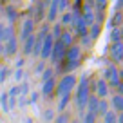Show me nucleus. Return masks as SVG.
<instances>
[{
  "label": "nucleus",
  "instance_id": "a878e982",
  "mask_svg": "<svg viewBox=\"0 0 123 123\" xmlns=\"http://www.w3.org/2000/svg\"><path fill=\"white\" fill-rule=\"evenodd\" d=\"M24 78H27L25 71H24L22 67H16V69L13 71V80H15V83H20V81H22Z\"/></svg>",
  "mask_w": 123,
  "mask_h": 123
},
{
  "label": "nucleus",
  "instance_id": "c85d7f7f",
  "mask_svg": "<svg viewBox=\"0 0 123 123\" xmlns=\"http://www.w3.org/2000/svg\"><path fill=\"white\" fill-rule=\"evenodd\" d=\"M62 27H63V24H62V22H56L53 27H51V33L54 35V38H56V40L60 38V36H62V33H63V29H62Z\"/></svg>",
  "mask_w": 123,
  "mask_h": 123
},
{
  "label": "nucleus",
  "instance_id": "6ab92c4d",
  "mask_svg": "<svg viewBox=\"0 0 123 123\" xmlns=\"http://www.w3.org/2000/svg\"><path fill=\"white\" fill-rule=\"evenodd\" d=\"M45 6H47V2H45V0H40L38 4H36V9H35V20H36V22H42V20H43Z\"/></svg>",
  "mask_w": 123,
  "mask_h": 123
},
{
  "label": "nucleus",
  "instance_id": "4be33fe9",
  "mask_svg": "<svg viewBox=\"0 0 123 123\" xmlns=\"http://www.w3.org/2000/svg\"><path fill=\"white\" fill-rule=\"evenodd\" d=\"M111 109H112L111 107V100L107 101L105 98H101V100H100V107H98V116H105Z\"/></svg>",
  "mask_w": 123,
  "mask_h": 123
},
{
  "label": "nucleus",
  "instance_id": "c756f323",
  "mask_svg": "<svg viewBox=\"0 0 123 123\" xmlns=\"http://www.w3.org/2000/svg\"><path fill=\"white\" fill-rule=\"evenodd\" d=\"M80 40H81V45H83V47H91L92 42H94V38L91 36V33H87V35H81Z\"/></svg>",
  "mask_w": 123,
  "mask_h": 123
},
{
  "label": "nucleus",
  "instance_id": "7ed1b4c3",
  "mask_svg": "<svg viewBox=\"0 0 123 123\" xmlns=\"http://www.w3.org/2000/svg\"><path fill=\"white\" fill-rule=\"evenodd\" d=\"M78 85V78L74 76L73 73H67L62 76V80L58 81L56 85V94L58 96H62V94H69V92H73V89Z\"/></svg>",
  "mask_w": 123,
  "mask_h": 123
},
{
  "label": "nucleus",
  "instance_id": "49530a36",
  "mask_svg": "<svg viewBox=\"0 0 123 123\" xmlns=\"http://www.w3.org/2000/svg\"><path fill=\"white\" fill-rule=\"evenodd\" d=\"M45 2H47V4H51V0H45Z\"/></svg>",
  "mask_w": 123,
  "mask_h": 123
},
{
  "label": "nucleus",
  "instance_id": "412c9836",
  "mask_svg": "<svg viewBox=\"0 0 123 123\" xmlns=\"http://www.w3.org/2000/svg\"><path fill=\"white\" fill-rule=\"evenodd\" d=\"M58 40H62V42L65 43L67 47H71V45H74V31H63V33H62V36Z\"/></svg>",
  "mask_w": 123,
  "mask_h": 123
},
{
  "label": "nucleus",
  "instance_id": "f03ea898",
  "mask_svg": "<svg viewBox=\"0 0 123 123\" xmlns=\"http://www.w3.org/2000/svg\"><path fill=\"white\" fill-rule=\"evenodd\" d=\"M80 63H81V47L71 45L67 49V56H65V71H76Z\"/></svg>",
  "mask_w": 123,
  "mask_h": 123
},
{
  "label": "nucleus",
  "instance_id": "a211bd4d",
  "mask_svg": "<svg viewBox=\"0 0 123 123\" xmlns=\"http://www.w3.org/2000/svg\"><path fill=\"white\" fill-rule=\"evenodd\" d=\"M100 100H101V98L98 96V94H91V98H89V101H87V111H91V112H96V114H98Z\"/></svg>",
  "mask_w": 123,
  "mask_h": 123
},
{
  "label": "nucleus",
  "instance_id": "1a4fd4ad",
  "mask_svg": "<svg viewBox=\"0 0 123 123\" xmlns=\"http://www.w3.org/2000/svg\"><path fill=\"white\" fill-rule=\"evenodd\" d=\"M109 87H111V83H109L105 78H100V80L94 83V92H96L100 98H107L109 96Z\"/></svg>",
  "mask_w": 123,
  "mask_h": 123
},
{
  "label": "nucleus",
  "instance_id": "b1692460",
  "mask_svg": "<svg viewBox=\"0 0 123 123\" xmlns=\"http://www.w3.org/2000/svg\"><path fill=\"white\" fill-rule=\"evenodd\" d=\"M80 121H83V123H94L96 121V118H98V114L96 112H91V111H87V112H80Z\"/></svg>",
  "mask_w": 123,
  "mask_h": 123
},
{
  "label": "nucleus",
  "instance_id": "37998d69",
  "mask_svg": "<svg viewBox=\"0 0 123 123\" xmlns=\"http://www.w3.org/2000/svg\"><path fill=\"white\" fill-rule=\"evenodd\" d=\"M24 62H25L24 58H16V60H15V67H22V65H24Z\"/></svg>",
  "mask_w": 123,
  "mask_h": 123
},
{
  "label": "nucleus",
  "instance_id": "58836bf2",
  "mask_svg": "<svg viewBox=\"0 0 123 123\" xmlns=\"http://www.w3.org/2000/svg\"><path fill=\"white\" fill-rule=\"evenodd\" d=\"M69 7V0H60V13H65Z\"/></svg>",
  "mask_w": 123,
  "mask_h": 123
},
{
  "label": "nucleus",
  "instance_id": "5701e85b",
  "mask_svg": "<svg viewBox=\"0 0 123 123\" xmlns=\"http://www.w3.org/2000/svg\"><path fill=\"white\" fill-rule=\"evenodd\" d=\"M6 18L9 20V24H15V22H16V18H18V13H16L15 6H7V7H6Z\"/></svg>",
  "mask_w": 123,
  "mask_h": 123
},
{
  "label": "nucleus",
  "instance_id": "72a5a7b5",
  "mask_svg": "<svg viewBox=\"0 0 123 123\" xmlns=\"http://www.w3.org/2000/svg\"><path fill=\"white\" fill-rule=\"evenodd\" d=\"M42 118H43V121H54V119H56V116H54V111L45 109V111H43V114H42Z\"/></svg>",
  "mask_w": 123,
  "mask_h": 123
},
{
  "label": "nucleus",
  "instance_id": "f8f14e48",
  "mask_svg": "<svg viewBox=\"0 0 123 123\" xmlns=\"http://www.w3.org/2000/svg\"><path fill=\"white\" fill-rule=\"evenodd\" d=\"M35 43H36V35H31L27 40H24V42H22V53H24V56H33Z\"/></svg>",
  "mask_w": 123,
  "mask_h": 123
},
{
  "label": "nucleus",
  "instance_id": "7c9ffc66",
  "mask_svg": "<svg viewBox=\"0 0 123 123\" xmlns=\"http://www.w3.org/2000/svg\"><path fill=\"white\" fill-rule=\"evenodd\" d=\"M63 25H71L73 24V11H65L63 15H62V20H60Z\"/></svg>",
  "mask_w": 123,
  "mask_h": 123
},
{
  "label": "nucleus",
  "instance_id": "4468645a",
  "mask_svg": "<svg viewBox=\"0 0 123 123\" xmlns=\"http://www.w3.org/2000/svg\"><path fill=\"white\" fill-rule=\"evenodd\" d=\"M13 35H15V27H13V24H7V25H2V27H0V42L6 43Z\"/></svg>",
  "mask_w": 123,
  "mask_h": 123
},
{
  "label": "nucleus",
  "instance_id": "423d86ee",
  "mask_svg": "<svg viewBox=\"0 0 123 123\" xmlns=\"http://www.w3.org/2000/svg\"><path fill=\"white\" fill-rule=\"evenodd\" d=\"M109 56L114 63H121L123 62V40H118V42H111V47H109Z\"/></svg>",
  "mask_w": 123,
  "mask_h": 123
},
{
  "label": "nucleus",
  "instance_id": "f3484780",
  "mask_svg": "<svg viewBox=\"0 0 123 123\" xmlns=\"http://www.w3.org/2000/svg\"><path fill=\"white\" fill-rule=\"evenodd\" d=\"M71 98H73V92L58 96V112H63V111H65V109H67V105L71 103Z\"/></svg>",
  "mask_w": 123,
  "mask_h": 123
},
{
  "label": "nucleus",
  "instance_id": "20e7f679",
  "mask_svg": "<svg viewBox=\"0 0 123 123\" xmlns=\"http://www.w3.org/2000/svg\"><path fill=\"white\" fill-rule=\"evenodd\" d=\"M67 49H69V47H67L65 43L62 42V40H56V43H54V49H53V54H51L49 62L53 63V65H58L62 60H65Z\"/></svg>",
  "mask_w": 123,
  "mask_h": 123
},
{
  "label": "nucleus",
  "instance_id": "c03bdc74",
  "mask_svg": "<svg viewBox=\"0 0 123 123\" xmlns=\"http://www.w3.org/2000/svg\"><path fill=\"white\" fill-rule=\"evenodd\" d=\"M114 89H116V92H121V94H123V80H121V81H119V83H118V85H116V87H114Z\"/></svg>",
  "mask_w": 123,
  "mask_h": 123
},
{
  "label": "nucleus",
  "instance_id": "79ce46f5",
  "mask_svg": "<svg viewBox=\"0 0 123 123\" xmlns=\"http://www.w3.org/2000/svg\"><path fill=\"white\" fill-rule=\"evenodd\" d=\"M40 94H42V92H33V94H31V103H36L38 98H40Z\"/></svg>",
  "mask_w": 123,
  "mask_h": 123
},
{
  "label": "nucleus",
  "instance_id": "39448f33",
  "mask_svg": "<svg viewBox=\"0 0 123 123\" xmlns=\"http://www.w3.org/2000/svg\"><path fill=\"white\" fill-rule=\"evenodd\" d=\"M103 78L111 83V87H116V85L121 81V71L116 67L114 62H112L111 65H107V69H105V73H103Z\"/></svg>",
  "mask_w": 123,
  "mask_h": 123
},
{
  "label": "nucleus",
  "instance_id": "aec40b11",
  "mask_svg": "<svg viewBox=\"0 0 123 123\" xmlns=\"http://www.w3.org/2000/svg\"><path fill=\"white\" fill-rule=\"evenodd\" d=\"M0 107H2V111H4V112L11 111V105H9V92L7 91L0 92Z\"/></svg>",
  "mask_w": 123,
  "mask_h": 123
},
{
  "label": "nucleus",
  "instance_id": "bb28decb",
  "mask_svg": "<svg viewBox=\"0 0 123 123\" xmlns=\"http://www.w3.org/2000/svg\"><path fill=\"white\" fill-rule=\"evenodd\" d=\"M111 27H114V25H123V13L121 11H114V15H112V20H111V24H109Z\"/></svg>",
  "mask_w": 123,
  "mask_h": 123
},
{
  "label": "nucleus",
  "instance_id": "9b49d317",
  "mask_svg": "<svg viewBox=\"0 0 123 123\" xmlns=\"http://www.w3.org/2000/svg\"><path fill=\"white\" fill-rule=\"evenodd\" d=\"M40 92H42L43 98H49L53 92H56V81H54V78H51V80H45L42 81V87H40Z\"/></svg>",
  "mask_w": 123,
  "mask_h": 123
},
{
  "label": "nucleus",
  "instance_id": "f704fd0d",
  "mask_svg": "<svg viewBox=\"0 0 123 123\" xmlns=\"http://www.w3.org/2000/svg\"><path fill=\"white\" fill-rule=\"evenodd\" d=\"M9 73H11V71H9L6 65H2V69H0V85H4V83H6V80H7Z\"/></svg>",
  "mask_w": 123,
  "mask_h": 123
},
{
  "label": "nucleus",
  "instance_id": "2eb2a0df",
  "mask_svg": "<svg viewBox=\"0 0 123 123\" xmlns=\"http://www.w3.org/2000/svg\"><path fill=\"white\" fill-rule=\"evenodd\" d=\"M111 107L118 112H123V94L121 92H116L114 96L111 98Z\"/></svg>",
  "mask_w": 123,
  "mask_h": 123
},
{
  "label": "nucleus",
  "instance_id": "0eeeda50",
  "mask_svg": "<svg viewBox=\"0 0 123 123\" xmlns=\"http://www.w3.org/2000/svg\"><path fill=\"white\" fill-rule=\"evenodd\" d=\"M35 18H31V16H27L25 20L22 22V27H20V40H27L31 35H35Z\"/></svg>",
  "mask_w": 123,
  "mask_h": 123
},
{
  "label": "nucleus",
  "instance_id": "a19ab883",
  "mask_svg": "<svg viewBox=\"0 0 123 123\" xmlns=\"http://www.w3.org/2000/svg\"><path fill=\"white\" fill-rule=\"evenodd\" d=\"M123 9V0H116V4H114V11H121Z\"/></svg>",
  "mask_w": 123,
  "mask_h": 123
},
{
  "label": "nucleus",
  "instance_id": "2f4dec72",
  "mask_svg": "<svg viewBox=\"0 0 123 123\" xmlns=\"http://www.w3.org/2000/svg\"><path fill=\"white\" fill-rule=\"evenodd\" d=\"M54 73H56V71H54L53 67H45V71L42 73V81L51 80V78H54Z\"/></svg>",
  "mask_w": 123,
  "mask_h": 123
},
{
  "label": "nucleus",
  "instance_id": "9d476101",
  "mask_svg": "<svg viewBox=\"0 0 123 123\" xmlns=\"http://www.w3.org/2000/svg\"><path fill=\"white\" fill-rule=\"evenodd\" d=\"M16 51H18V38L15 35L6 42V58H15Z\"/></svg>",
  "mask_w": 123,
  "mask_h": 123
},
{
  "label": "nucleus",
  "instance_id": "e433bc0d",
  "mask_svg": "<svg viewBox=\"0 0 123 123\" xmlns=\"http://www.w3.org/2000/svg\"><path fill=\"white\" fill-rule=\"evenodd\" d=\"M109 6V0H96V11H105Z\"/></svg>",
  "mask_w": 123,
  "mask_h": 123
},
{
  "label": "nucleus",
  "instance_id": "393cba45",
  "mask_svg": "<svg viewBox=\"0 0 123 123\" xmlns=\"http://www.w3.org/2000/svg\"><path fill=\"white\" fill-rule=\"evenodd\" d=\"M118 118H119V112L114 111V109H111V111L103 116V121L105 123H116V121H118Z\"/></svg>",
  "mask_w": 123,
  "mask_h": 123
},
{
  "label": "nucleus",
  "instance_id": "cd10ccee",
  "mask_svg": "<svg viewBox=\"0 0 123 123\" xmlns=\"http://www.w3.org/2000/svg\"><path fill=\"white\" fill-rule=\"evenodd\" d=\"M89 33H91V36L94 40H98V36H100V33H101V24L100 22H94L91 25V29H89Z\"/></svg>",
  "mask_w": 123,
  "mask_h": 123
},
{
  "label": "nucleus",
  "instance_id": "dca6fc26",
  "mask_svg": "<svg viewBox=\"0 0 123 123\" xmlns=\"http://www.w3.org/2000/svg\"><path fill=\"white\" fill-rule=\"evenodd\" d=\"M118 40H123V29H121V25L111 27V33H109V42H118Z\"/></svg>",
  "mask_w": 123,
  "mask_h": 123
},
{
  "label": "nucleus",
  "instance_id": "4c0bfd02",
  "mask_svg": "<svg viewBox=\"0 0 123 123\" xmlns=\"http://www.w3.org/2000/svg\"><path fill=\"white\" fill-rule=\"evenodd\" d=\"M54 121H56V123H67V121H71V118H69V116H65V114H62V116H56Z\"/></svg>",
  "mask_w": 123,
  "mask_h": 123
},
{
  "label": "nucleus",
  "instance_id": "de8ad7c7",
  "mask_svg": "<svg viewBox=\"0 0 123 123\" xmlns=\"http://www.w3.org/2000/svg\"><path fill=\"white\" fill-rule=\"evenodd\" d=\"M121 29H123V25H121Z\"/></svg>",
  "mask_w": 123,
  "mask_h": 123
},
{
  "label": "nucleus",
  "instance_id": "f257e3e1",
  "mask_svg": "<svg viewBox=\"0 0 123 123\" xmlns=\"http://www.w3.org/2000/svg\"><path fill=\"white\" fill-rule=\"evenodd\" d=\"M91 98V87H89V76L81 74L76 85V96H74V103H76L78 111L83 112V109H87V101Z\"/></svg>",
  "mask_w": 123,
  "mask_h": 123
},
{
  "label": "nucleus",
  "instance_id": "a18cd8bd",
  "mask_svg": "<svg viewBox=\"0 0 123 123\" xmlns=\"http://www.w3.org/2000/svg\"><path fill=\"white\" fill-rule=\"evenodd\" d=\"M118 123H123V112H119V118H118Z\"/></svg>",
  "mask_w": 123,
  "mask_h": 123
},
{
  "label": "nucleus",
  "instance_id": "c9c22d12",
  "mask_svg": "<svg viewBox=\"0 0 123 123\" xmlns=\"http://www.w3.org/2000/svg\"><path fill=\"white\" fill-rule=\"evenodd\" d=\"M9 96H11V98H18L20 96V85H15V83H13L11 85V87H9Z\"/></svg>",
  "mask_w": 123,
  "mask_h": 123
},
{
  "label": "nucleus",
  "instance_id": "473e14b6",
  "mask_svg": "<svg viewBox=\"0 0 123 123\" xmlns=\"http://www.w3.org/2000/svg\"><path fill=\"white\" fill-rule=\"evenodd\" d=\"M43 71H45V60L40 58V62H36V65H35V74H40V76H42Z\"/></svg>",
  "mask_w": 123,
  "mask_h": 123
},
{
  "label": "nucleus",
  "instance_id": "ddd939ff",
  "mask_svg": "<svg viewBox=\"0 0 123 123\" xmlns=\"http://www.w3.org/2000/svg\"><path fill=\"white\" fill-rule=\"evenodd\" d=\"M58 15H60V0H51L49 4V13H47V22H56Z\"/></svg>",
  "mask_w": 123,
  "mask_h": 123
},
{
  "label": "nucleus",
  "instance_id": "ea45409f",
  "mask_svg": "<svg viewBox=\"0 0 123 123\" xmlns=\"http://www.w3.org/2000/svg\"><path fill=\"white\" fill-rule=\"evenodd\" d=\"M103 20H105V11H96V22L103 24Z\"/></svg>",
  "mask_w": 123,
  "mask_h": 123
},
{
  "label": "nucleus",
  "instance_id": "6e6552de",
  "mask_svg": "<svg viewBox=\"0 0 123 123\" xmlns=\"http://www.w3.org/2000/svg\"><path fill=\"white\" fill-rule=\"evenodd\" d=\"M54 43H56V38H54L53 33H49V35L45 36V40H43V47H42V56L43 60H49L51 54H53V49H54Z\"/></svg>",
  "mask_w": 123,
  "mask_h": 123
}]
</instances>
